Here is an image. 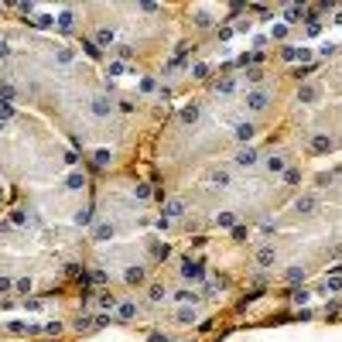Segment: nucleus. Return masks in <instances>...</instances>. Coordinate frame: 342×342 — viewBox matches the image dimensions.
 <instances>
[{
	"label": "nucleus",
	"mask_w": 342,
	"mask_h": 342,
	"mask_svg": "<svg viewBox=\"0 0 342 342\" xmlns=\"http://www.w3.org/2000/svg\"><path fill=\"white\" fill-rule=\"evenodd\" d=\"M250 287L267 294L342 267V157L311 168L298 195L247 236Z\"/></svg>",
	"instance_id": "4"
},
{
	"label": "nucleus",
	"mask_w": 342,
	"mask_h": 342,
	"mask_svg": "<svg viewBox=\"0 0 342 342\" xmlns=\"http://www.w3.org/2000/svg\"><path fill=\"white\" fill-rule=\"evenodd\" d=\"M274 133L311 164L342 154V45H325L315 62L298 69L294 96Z\"/></svg>",
	"instance_id": "6"
},
{
	"label": "nucleus",
	"mask_w": 342,
	"mask_h": 342,
	"mask_svg": "<svg viewBox=\"0 0 342 342\" xmlns=\"http://www.w3.org/2000/svg\"><path fill=\"white\" fill-rule=\"evenodd\" d=\"M52 28L58 38H76L79 52L130 93L137 82H157L182 45L178 4L157 0L62 7Z\"/></svg>",
	"instance_id": "5"
},
{
	"label": "nucleus",
	"mask_w": 342,
	"mask_h": 342,
	"mask_svg": "<svg viewBox=\"0 0 342 342\" xmlns=\"http://www.w3.org/2000/svg\"><path fill=\"white\" fill-rule=\"evenodd\" d=\"M315 62L304 45H260L223 58L199 86L175 99L154 130L144 168L161 195L192 175L264 140L281 127L298 86V69Z\"/></svg>",
	"instance_id": "1"
},
{
	"label": "nucleus",
	"mask_w": 342,
	"mask_h": 342,
	"mask_svg": "<svg viewBox=\"0 0 342 342\" xmlns=\"http://www.w3.org/2000/svg\"><path fill=\"white\" fill-rule=\"evenodd\" d=\"M311 168L315 164L284 137L270 133L161 195L157 233L168 243L195 236H250L298 195Z\"/></svg>",
	"instance_id": "3"
},
{
	"label": "nucleus",
	"mask_w": 342,
	"mask_h": 342,
	"mask_svg": "<svg viewBox=\"0 0 342 342\" xmlns=\"http://www.w3.org/2000/svg\"><path fill=\"white\" fill-rule=\"evenodd\" d=\"M82 164H86L82 154L65 137L45 130L38 120H31L18 106L0 103V178L4 182L55 185Z\"/></svg>",
	"instance_id": "7"
},
{
	"label": "nucleus",
	"mask_w": 342,
	"mask_h": 342,
	"mask_svg": "<svg viewBox=\"0 0 342 342\" xmlns=\"http://www.w3.org/2000/svg\"><path fill=\"white\" fill-rule=\"evenodd\" d=\"M0 103L41 106L93 171L144 164L164 103L123 89L69 38L0 31Z\"/></svg>",
	"instance_id": "2"
}]
</instances>
